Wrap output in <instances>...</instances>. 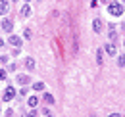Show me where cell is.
I'll use <instances>...</instances> for the list:
<instances>
[{"label": "cell", "mask_w": 125, "mask_h": 117, "mask_svg": "<svg viewBox=\"0 0 125 117\" xmlns=\"http://www.w3.org/2000/svg\"><path fill=\"white\" fill-rule=\"evenodd\" d=\"M25 67H27L29 71H33V69H35V59H33V58H27V59H25Z\"/></svg>", "instance_id": "9"}, {"label": "cell", "mask_w": 125, "mask_h": 117, "mask_svg": "<svg viewBox=\"0 0 125 117\" xmlns=\"http://www.w3.org/2000/svg\"><path fill=\"white\" fill-rule=\"evenodd\" d=\"M21 117H27V115H21Z\"/></svg>", "instance_id": "26"}, {"label": "cell", "mask_w": 125, "mask_h": 117, "mask_svg": "<svg viewBox=\"0 0 125 117\" xmlns=\"http://www.w3.org/2000/svg\"><path fill=\"white\" fill-rule=\"evenodd\" d=\"M12 2H16V0H12Z\"/></svg>", "instance_id": "27"}, {"label": "cell", "mask_w": 125, "mask_h": 117, "mask_svg": "<svg viewBox=\"0 0 125 117\" xmlns=\"http://www.w3.org/2000/svg\"><path fill=\"white\" fill-rule=\"evenodd\" d=\"M6 75H8V73H6V69H0V79H2V81L6 79Z\"/></svg>", "instance_id": "19"}, {"label": "cell", "mask_w": 125, "mask_h": 117, "mask_svg": "<svg viewBox=\"0 0 125 117\" xmlns=\"http://www.w3.org/2000/svg\"><path fill=\"white\" fill-rule=\"evenodd\" d=\"M27 102H29V106H31V107H37L39 98H37V96H29V100H27Z\"/></svg>", "instance_id": "13"}, {"label": "cell", "mask_w": 125, "mask_h": 117, "mask_svg": "<svg viewBox=\"0 0 125 117\" xmlns=\"http://www.w3.org/2000/svg\"><path fill=\"white\" fill-rule=\"evenodd\" d=\"M100 2H104V4H110V0H100Z\"/></svg>", "instance_id": "23"}, {"label": "cell", "mask_w": 125, "mask_h": 117, "mask_svg": "<svg viewBox=\"0 0 125 117\" xmlns=\"http://www.w3.org/2000/svg\"><path fill=\"white\" fill-rule=\"evenodd\" d=\"M14 115V111H12V109H8V111H6V117H12Z\"/></svg>", "instance_id": "21"}, {"label": "cell", "mask_w": 125, "mask_h": 117, "mask_svg": "<svg viewBox=\"0 0 125 117\" xmlns=\"http://www.w3.org/2000/svg\"><path fill=\"white\" fill-rule=\"evenodd\" d=\"M42 98H44V102H46V104H54V96H52L50 92H44V96H42Z\"/></svg>", "instance_id": "12"}, {"label": "cell", "mask_w": 125, "mask_h": 117, "mask_svg": "<svg viewBox=\"0 0 125 117\" xmlns=\"http://www.w3.org/2000/svg\"><path fill=\"white\" fill-rule=\"evenodd\" d=\"M21 15H23V17H29V15H31V8H29V4H25V6L21 8Z\"/></svg>", "instance_id": "10"}, {"label": "cell", "mask_w": 125, "mask_h": 117, "mask_svg": "<svg viewBox=\"0 0 125 117\" xmlns=\"http://www.w3.org/2000/svg\"><path fill=\"white\" fill-rule=\"evenodd\" d=\"M42 113H44V115H46V117H54V115H52V111H50V109H44Z\"/></svg>", "instance_id": "20"}, {"label": "cell", "mask_w": 125, "mask_h": 117, "mask_svg": "<svg viewBox=\"0 0 125 117\" xmlns=\"http://www.w3.org/2000/svg\"><path fill=\"white\" fill-rule=\"evenodd\" d=\"M2 46H4V40H2V39H0V48H2Z\"/></svg>", "instance_id": "24"}, {"label": "cell", "mask_w": 125, "mask_h": 117, "mask_svg": "<svg viewBox=\"0 0 125 117\" xmlns=\"http://www.w3.org/2000/svg\"><path fill=\"white\" fill-rule=\"evenodd\" d=\"M123 44H125V42H123Z\"/></svg>", "instance_id": "29"}, {"label": "cell", "mask_w": 125, "mask_h": 117, "mask_svg": "<svg viewBox=\"0 0 125 117\" xmlns=\"http://www.w3.org/2000/svg\"><path fill=\"white\" fill-rule=\"evenodd\" d=\"M0 111H2V109H0Z\"/></svg>", "instance_id": "28"}, {"label": "cell", "mask_w": 125, "mask_h": 117, "mask_svg": "<svg viewBox=\"0 0 125 117\" xmlns=\"http://www.w3.org/2000/svg\"><path fill=\"white\" fill-rule=\"evenodd\" d=\"M31 35H33L31 29H25V31H23V37H25V39H31Z\"/></svg>", "instance_id": "18"}, {"label": "cell", "mask_w": 125, "mask_h": 117, "mask_svg": "<svg viewBox=\"0 0 125 117\" xmlns=\"http://www.w3.org/2000/svg\"><path fill=\"white\" fill-rule=\"evenodd\" d=\"M102 56H104V50L98 48V50H96V63H98V65L102 63Z\"/></svg>", "instance_id": "11"}, {"label": "cell", "mask_w": 125, "mask_h": 117, "mask_svg": "<svg viewBox=\"0 0 125 117\" xmlns=\"http://www.w3.org/2000/svg\"><path fill=\"white\" fill-rule=\"evenodd\" d=\"M16 88L14 87H6V90H4V100H6V102H12V100H14V98H16Z\"/></svg>", "instance_id": "2"}, {"label": "cell", "mask_w": 125, "mask_h": 117, "mask_svg": "<svg viewBox=\"0 0 125 117\" xmlns=\"http://www.w3.org/2000/svg\"><path fill=\"white\" fill-rule=\"evenodd\" d=\"M8 42H10V46H14V48H19V46H21V37L12 35V37L8 39Z\"/></svg>", "instance_id": "4"}, {"label": "cell", "mask_w": 125, "mask_h": 117, "mask_svg": "<svg viewBox=\"0 0 125 117\" xmlns=\"http://www.w3.org/2000/svg\"><path fill=\"white\" fill-rule=\"evenodd\" d=\"M33 88L35 90H44V83H33Z\"/></svg>", "instance_id": "15"}, {"label": "cell", "mask_w": 125, "mask_h": 117, "mask_svg": "<svg viewBox=\"0 0 125 117\" xmlns=\"http://www.w3.org/2000/svg\"><path fill=\"white\" fill-rule=\"evenodd\" d=\"M8 10H10V6H8V0H0V15L8 14Z\"/></svg>", "instance_id": "7"}, {"label": "cell", "mask_w": 125, "mask_h": 117, "mask_svg": "<svg viewBox=\"0 0 125 117\" xmlns=\"http://www.w3.org/2000/svg\"><path fill=\"white\" fill-rule=\"evenodd\" d=\"M102 27H104V25H102L100 19H94V21H93V31H94V33H102Z\"/></svg>", "instance_id": "6"}, {"label": "cell", "mask_w": 125, "mask_h": 117, "mask_svg": "<svg viewBox=\"0 0 125 117\" xmlns=\"http://www.w3.org/2000/svg\"><path fill=\"white\" fill-rule=\"evenodd\" d=\"M108 37H110V40H112V42H114V40H117V33H115V29H110Z\"/></svg>", "instance_id": "14"}, {"label": "cell", "mask_w": 125, "mask_h": 117, "mask_svg": "<svg viewBox=\"0 0 125 117\" xmlns=\"http://www.w3.org/2000/svg\"><path fill=\"white\" fill-rule=\"evenodd\" d=\"M17 83L19 85H29V75H19L17 77Z\"/></svg>", "instance_id": "8"}, {"label": "cell", "mask_w": 125, "mask_h": 117, "mask_svg": "<svg viewBox=\"0 0 125 117\" xmlns=\"http://www.w3.org/2000/svg\"><path fill=\"white\" fill-rule=\"evenodd\" d=\"M108 12L114 15V17H119V15H123L125 8L121 6V2H110L108 4Z\"/></svg>", "instance_id": "1"}, {"label": "cell", "mask_w": 125, "mask_h": 117, "mask_svg": "<svg viewBox=\"0 0 125 117\" xmlns=\"http://www.w3.org/2000/svg\"><path fill=\"white\" fill-rule=\"evenodd\" d=\"M102 50H104L108 56H115V54H117V48H115V44H114V42H108Z\"/></svg>", "instance_id": "3"}, {"label": "cell", "mask_w": 125, "mask_h": 117, "mask_svg": "<svg viewBox=\"0 0 125 117\" xmlns=\"http://www.w3.org/2000/svg\"><path fill=\"white\" fill-rule=\"evenodd\" d=\"M27 117H39V113H37V109H35V107H31V111L27 113Z\"/></svg>", "instance_id": "17"}, {"label": "cell", "mask_w": 125, "mask_h": 117, "mask_svg": "<svg viewBox=\"0 0 125 117\" xmlns=\"http://www.w3.org/2000/svg\"><path fill=\"white\" fill-rule=\"evenodd\" d=\"M2 29L6 33H12L14 31V21L12 19H2Z\"/></svg>", "instance_id": "5"}, {"label": "cell", "mask_w": 125, "mask_h": 117, "mask_svg": "<svg viewBox=\"0 0 125 117\" xmlns=\"http://www.w3.org/2000/svg\"><path fill=\"white\" fill-rule=\"evenodd\" d=\"M25 2H27V4H29V2H31V0H25Z\"/></svg>", "instance_id": "25"}, {"label": "cell", "mask_w": 125, "mask_h": 117, "mask_svg": "<svg viewBox=\"0 0 125 117\" xmlns=\"http://www.w3.org/2000/svg\"><path fill=\"white\" fill-rule=\"evenodd\" d=\"M108 117H121V115H119V113H110Z\"/></svg>", "instance_id": "22"}, {"label": "cell", "mask_w": 125, "mask_h": 117, "mask_svg": "<svg viewBox=\"0 0 125 117\" xmlns=\"http://www.w3.org/2000/svg\"><path fill=\"white\" fill-rule=\"evenodd\" d=\"M117 65H119V67H123V65H125V54H121V56L117 58Z\"/></svg>", "instance_id": "16"}]
</instances>
